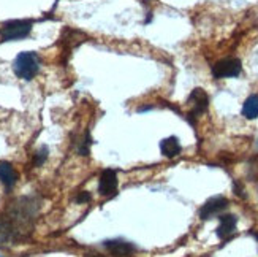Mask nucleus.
<instances>
[{
  "instance_id": "nucleus-1",
  "label": "nucleus",
  "mask_w": 258,
  "mask_h": 257,
  "mask_svg": "<svg viewBox=\"0 0 258 257\" xmlns=\"http://www.w3.org/2000/svg\"><path fill=\"white\" fill-rule=\"evenodd\" d=\"M40 210L37 197H19L0 213V246L18 244L30 237Z\"/></svg>"
},
{
  "instance_id": "nucleus-2",
  "label": "nucleus",
  "mask_w": 258,
  "mask_h": 257,
  "mask_svg": "<svg viewBox=\"0 0 258 257\" xmlns=\"http://www.w3.org/2000/svg\"><path fill=\"white\" fill-rule=\"evenodd\" d=\"M40 67H41V61L38 58V54L33 51H24L16 56V59L13 62V72L21 80L30 81L38 75Z\"/></svg>"
},
{
  "instance_id": "nucleus-3",
  "label": "nucleus",
  "mask_w": 258,
  "mask_h": 257,
  "mask_svg": "<svg viewBox=\"0 0 258 257\" xmlns=\"http://www.w3.org/2000/svg\"><path fill=\"white\" fill-rule=\"evenodd\" d=\"M33 22L30 19H13L8 21L0 29V38L2 41H18L24 40L30 35Z\"/></svg>"
},
{
  "instance_id": "nucleus-4",
  "label": "nucleus",
  "mask_w": 258,
  "mask_h": 257,
  "mask_svg": "<svg viewBox=\"0 0 258 257\" xmlns=\"http://www.w3.org/2000/svg\"><path fill=\"white\" fill-rule=\"evenodd\" d=\"M242 70V64L236 58H227L216 62L212 65V75L216 80H223V78H236Z\"/></svg>"
},
{
  "instance_id": "nucleus-5",
  "label": "nucleus",
  "mask_w": 258,
  "mask_h": 257,
  "mask_svg": "<svg viewBox=\"0 0 258 257\" xmlns=\"http://www.w3.org/2000/svg\"><path fill=\"white\" fill-rule=\"evenodd\" d=\"M188 105H190V113H188V121L190 124H195V118H198L201 113H205L209 107V97L205 92V89L197 87L188 95Z\"/></svg>"
},
{
  "instance_id": "nucleus-6",
  "label": "nucleus",
  "mask_w": 258,
  "mask_h": 257,
  "mask_svg": "<svg viewBox=\"0 0 258 257\" xmlns=\"http://www.w3.org/2000/svg\"><path fill=\"white\" fill-rule=\"evenodd\" d=\"M228 207V198L223 195H216L206 200V203L201 207L200 210V218L203 221H208L211 218H214L216 215L222 213L223 210Z\"/></svg>"
},
{
  "instance_id": "nucleus-7",
  "label": "nucleus",
  "mask_w": 258,
  "mask_h": 257,
  "mask_svg": "<svg viewBox=\"0 0 258 257\" xmlns=\"http://www.w3.org/2000/svg\"><path fill=\"white\" fill-rule=\"evenodd\" d=\"M117 191V175L113 169H106L102 172L98 181V192L100 195H113Z\"/></svg>"
},
{
  "instance_id": "nucleus-8",
  "label": "nucleus",
  "mask_w": 258,
  "mask_h": 257,
  "mask_svg": "<svg viewBox=\"0 0 258 257\" xmlns=\"http://www.w3.org/2000/svg\"><path fill=\"white\" fill-rule=\"evenodd\" d=\"M103 246L116 257H130L135 251H137V246H135L133 243H128V241L120 240V238L106 240L103 243Z\"/></svg>"
},
{
  "instance_id": "nucleus-9",
  "label": "nucleus",
  "mask_w": 258,
  "mask_h": 257,
  "mask_svg": "<svg viewBox=\"0 0 258 257\" xmlns=\"http://www.w3.org/2000/svg\"><path fill=\"white\" fill-rule=\"evenodd\" d=\"M219 221H220V224L216 230L217 237L220 240H225L230 235H233L234 230H236V226H238V218L234 215H222L219 218Z\"/></svg>"
},
{
  "instance_id": "nucleus-10",
  "label": "nucleus",
  "mask_w": 258,
  "mask_h": 257,
  "mask_svg": "<svg viewBox=\"0 0 258 257\" xmlns=\"http://www.w3.org/2000/svg\"><path fill=\"white\" fill-rule=\"evenodd\" d=\"M0 183L7 189H11L18 183V173L15 170V167L7 161L0 162Z\"/></svg>"
},
{
  "instance_id": "nucleus-11",
  "label": "nucleus",
  "mask_w": 258,
  "mask_h": 257,
  "mask_svg": "<svg viewBox=\"0 0 258 257\" xmlns=\"http://www.w3.org/2000/svg\"><path fill=\"white\" fill-rule=\"evenodd\" d=\"M160 151L165 158L173 159V158H176V156L181 154L182 146H181V143H179L177 137H168V138H163L160 141Z\"/></svg>"
},
{
  "instance_id": "nucleus-12",
  "label": "nucleus",
  "mask_w": 258,
  "mask_h": 257,
  "mask_svg": "<svg viewBox=\"0 0 258 257\" xmlns=\"http://www.w3.org/2000/svg\"><path fill=\"white\" fill-rule=\"evenodd\" d=\"M242 116L245 119H256L258 118V95L252 94L245 98L242 105Z\"/></svg>"
},
{
  "instance_id": "nucleus-13",
  "label": "nucleus",
  "mask_w": 258,
  "mask_h": 257,
  "mask_svg": "<svg viewBox=\"0 0 258 257\" xmlns=\"http://www.w3.org/2000/svg\"><path fill=\"white\" fill-rule=\"evenodd\" d=\"M48 154H49L48 146H41L35 154H33V165H35V167H41L44 162H46Z\"/></svg>"
},
{
  "instance_id": "nucleus-14",
  "label": "nucleus",
  "mask_w": 258,
  "mask_h": 257,
  "mask_svg": "<svg viewBox=\"0 0 258 257\" xmlns=\"http://www.w3.org/2000/svg\"><path fill=\"white\" fill-rule=\"evenodd\" d=\"M78 152H80V156H89V152H91V137H89V133H86L84 138L81 140Z\"/></svg>"
},
{
  "instance_id": "nucleus-15",
  "label": "nucleus",
  "mask_w": 258,
  "mask_h": 257,
  "mask_svg": "<svg viewBox=\"0 0 258 257\" xmlns=\"http://www.w3.org/2000/svg\"><path fill=\"white\" fill-rule=\"evenodd\" d=\"M76 203H87V202H91L92 200V195L91 192H87V191H81L80 194L76 195Z\"/></svg>"
},
{
  "instance_id": "nucleus-16",
  "label": "nucleus",
  "mask_w": 258,
  "mask_h": 257,
  "mask_svg": "<svg viewBox=\"0 0 258 257\" xmlns=\"http://www.w3.org/2000/svg\"><path fill=\"white\" fill-rule=\"evenodd\" d=\"M234 194H238V195H241V197H245L244 192H242V187H239L238 183H234Z\"/></svg>"
},
{
  "instance_id": "nucleus-17",
  "label": "nucleus",
  "mask_w": 258,
  "mask_h": 257,
  "mask_svg": "<svg viewBox=\"0 0 258 257\" xmlns=\"http://www.w3.org/2000/svg\"><path fill=\"white\" fill-rule=\"evenodd\" d=\"M252 237L258 241V232H252Z\"/></svg>"
},
{
  "instance_id": "nucleus-18",
  "label": "nucleus",
  "mask_w": 258,
  "mask_h": 257,
  "mask_svg": "<svg viewBox=\"0 0 258 257\" xmlns=\"http://www.w3.org/2000/svg\"><path fill=\"white\" fill-rule=\"evenodd\" d=\"M87 257H103V255H100V254H97V255H87Z\"/></svg>"
},
{
  "instance_id": "nucleus-19",
  "label": "nucleus",
  "mask_w": 258,
  "mask_h": 257,
  "mask_svg": "<svg viewBox=\"0 0 258 257\" xmlns=\"http://www.w3.org/2000/svg\"><path fill=\"white\" fill-rule=\"evenodd\" d=\"M0 257H4V255H0Z\"/></svg>"
}]
</instances>
